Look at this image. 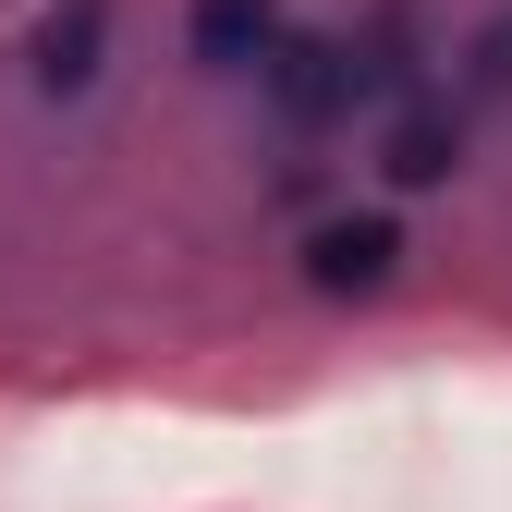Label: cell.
Segmentation results:
<instances>
[{"label": "cell", "mask_w": 512, "mask_h": 512, "mask_svg": "<svg viewBox=\"0 0 512 512\" xmlns=\"http://www.w3.org/2000/svg\"><path fill=\"white\" fill-rule=\"evenodd\" d=\"M183 49L208 61V74H281V0H196L183 13Z\"/></svg>", "instance_id": "1"}, {"label": "cell", "mask_w": 512, "mask_h": 512, "mask_svg": "<svg viewBox=\"0 0 512 512\" xmlns=\"http://www.w3.org/2000/svg\"><path fill=\"white\" fill-rule=\"evenodd\" d=\"M391 256H403L391 220H317V232H305V281H317V293H378Z\"/></svg>", "instance_id": "2"}, {"label": "cell", "mask_w": 512, "mask_h": 512, "mask_svg": "<svg viewBox=\"0 0 512 512\" xmlns=\"http://www.w3.org/2000/svg\"><path fill=\"white\" fill-rule=\"evenodd\" d=\"M98 37H110V0H61V13L37 25V86L49 98H86L98 86Z\"/></svg>", "instance_id": "3"}, {"label": "cell", "mask_w": 512, "mask_h": 512, "mask_svg": "<svg viewBox=\"0 0 512 512\" xmlns=\"http://www.w3.org/2000/svg\"><path fill=\"white\" fill-rule=\"evenodd\" d=\"M452 159H464V122L415 110V122H391V159H378V171H391L403 196H415V183H452Z\"/></svg>", "instance_id": "4"}]
</instances>
